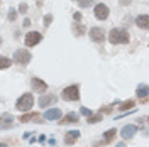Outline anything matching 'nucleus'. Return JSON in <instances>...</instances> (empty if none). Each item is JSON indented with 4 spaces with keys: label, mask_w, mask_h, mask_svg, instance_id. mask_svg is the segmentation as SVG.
Segmentation results:
<instances>
[{
    "label": "nucleus",
    "mask_w": 149,
    "mask_h": 147,
    "mask_svg": "<svg viewBox=\"0 0 149 147\" xmlns=\"http://www.w3.org/2000/svg\"><path fill=\"white\" fill-rule=\"evenodd\" d=\"M109 41L112 44H127L130 41V36L125 29H112L109 34Z\"/></svg>",
    "instance_id": "nucleus-1"
},
{
    "label": "nucleus",
    "mask_w": 149,
    "mask_h": 147,
    "mask_svg": "<svg viewBox=\"0 0 149 147\" xmlns=\"http://www.w3.org/2000/svg\"><path fill=\"white\" fill-rule=\"evenodd\" d=\"M32 105H34V96H32V93H24V95L17 100L15 108L20 110V112H29L32 108Z\"/></svg>",
    "instance_id": "nucleus-2"
},
{
    "label": "nucleus",
    "mask_w": 149,
    "mask_h": 147,
    "mask_svg": "<svg viewBox=\"0 0 149 147\" xmlns=\"http://www.w3.org/2000/svg\"><path fill=\"white\" fill-rule=\"evenodd\" d=\"M61 98L66 101H76L80 100V88L78 85H71V86H66L63 93H61Z\"/></svg>",
    "instance_id": "nucleus-3"
},
{
    "label": "nucleus",
    "mask_w": 149,
    "mask_h": 147,
    "mask_svg": "<svg viewBox=\"0 0 149 147\" xmlns=\"http://www.w3.org/2000/svg\"><path fill=\"white\" fill-rule=\"evenodd\" d=\"M32 59V56L29 51L26 49H17L15 53H14V61L19 63V64H29V61Z\"/></svg>",
    "instance_id": "nucleus-4"
},
{
    "label": "nucleus",
    "mask_w": 149,
    "mask_h": 147,
    "mask_svg": "<svg viewBox=\"0 0 149 147\" xmlns=\"http://www.w3.org/2000/svg\"><path fill=\"white\" fill-rule=\"evenodd\" d=\"M41 41H42V34H41V32H27L26 37H24V42H26L27 47L37 46Z\"/></svg>",
    "instance_id": "nucleus-5"
},
{
    "label": "nucleus",
    "mask_w": 149,
    "mask_h": 147,
    "mask_svg": "<svg viewBox=\"0 0 149 147\" xmlns=\"http://www.w3.org/2000/svg\"><path fill=\"white\" fill-rule=\"evenodd\" d=\"M93 15L98 19V20H105V19L109 17V7H107L105 3H98V5H95V9H93Z\"/></svg>",
    "instance_id": "nucleus-6"
},
{
    "label": "nucleus",
    "mask_w": 149,
    "mask_h": 147,
    "mask_svg": "<svg viewBox=\"0 0 149 147\" xmlns=\"http://www.w3.org/2000/svg\"><path fill=\"white\" fill-rule=\"evenodd\" d=\"M90 39H92L93 42H98V44H102L103 41H105V32H103V29L93 27L92 31H90Z\"/></svg>",
    "instance_id": "nucleus-7"
},
{
    "label": "nucleus",
    "mask_w": 149,
    "mask_h": 147,
    "mask_svg": "<svg viewBox=\"0 0 149 147\" xmlns=\"http://www.w3.org/2000/svg\"><path fill=\"white\" fill-rule=\"evenodd\" d=\"M31 86H32V90L36 93H44L47 90V85L42 80H39V78H32L31 80Z\"/></svg>",
    "instance_id": "nucleus-8"
},
{
    "label": "nucleus",
    "mask_w": 149,
    "mask_h": 147,
    "mask_svg": "<svg viewBox=\"0 0 149 147\" xmlns=\"http://www.w3.org/2000/svg\"><path fill=\"white\" fill-rule=\"evenodd\" d=\"M20 122L22 123H26V122H42V117L39 115V113H24V115H20Z\"/></svg>",
    "instance_id": "nucleus-9"
},
{
    "label": "nucleus",
    "mask_w": 149,
    "mask_h": 147,
    "mask_svg": "<svg viewBox=\"0 0 149 147\" xmlns=\"http://www.w3.org/2000/svg\"><path fill=\"white\" fill-rule=\"evenodd\" d=\"M78 139H80V132H78V130H70V132H66V135H65V144L71 146V144H74Z\"/></svg>",
    "instance_id": "nucleus-10"
},
{
    "label": "nucleus",
    "mask_w": 149,
    "mask_h": 147,
    "mask_svg": "<svg viewBox=\"0 0 149 147\" xmlns=\"http://www.w3.org/2000/svg\"><path fill=\"white\" fill-rule=\"evenodd\" d=\"M136 132H137V127L136 125H125L120 130V135H122V139H130V137H134Z\"/></svg>",
    "instance_id": "nucleus-11"
},
{
    "label": "nucleus",
    "mask_w": 149,
    "mask_h": 147,
    "mask_svg": "<svg viewBox=\"0 0 149 147\" xmlns=\"http://www.w3.org/2000/svg\"><path fill=\"white\" fill-rule=\"evenodd\" d=\"M71 32H73L74 37H81L86 32V27H85L83 24H80V22H74L73 26H71Z\"/></svg>",
    "instance_id": "nucleus-12"
},
{
    "label": "nucleus",
    "mask_w": 149,
    "mask_h": 147,
    "mask_svg": "<svg viewBox=\"0 0 149 147\" xmlns=\"http://www.w3.org/2000/svg\"><path fill=\"white\" fill-rule=\"evenodd\" d=\"M56 101V96L54 95H47V93H42V96L39 98V105L41 107H49L51 103Z\"/></svg>",
    "instance_id": "nucleus-13"
},
{
    "label": "nucleus",
    "mask_w": 149,
    "mask_h": 147,
    "mask_svg": "<svg viewBox=\"0 0 149 147\" xmlns=\"http://www.w3.org/2000/svg\"><path fill=\"white\" fill-rule=\"evenodd\" d=\"M136 26L141 27V29H148L149 27V17L146 15V14L137 15V17H136Z\"/></svg>",
    "instance_id": "nucleus-14"
},
{
    "label": "nucleus",
    "mask_w": 149,
    "mask_h": 147,
    "mask_svg": "<svg viewBox=\"0 0 149 147\" xmlns=\"http://www.w3.org/2000/svg\"><path fill=\"white\" fill-rule=\"evenodd\" d=\"M44 119L46 120H59L61 119V110L59 108H51L44 113Z\"/></svg>",
    "instance_id": "nucleus-15"
},
{
    "label": "nucleus",
    "mask_w": 149,
    "mask_h": 147,
    "mask_svg": "<svg viewBox=\"0 0 149 147\" xmlns=\"http://www.w3.org/2000/svg\"><path fill=\"white\" fill-rule=\"evenodd\" d=\"M76 122H78V115H76V113H68L63 120H59L61 125H63V123H76Z\"/></svg>",
    "instance_id": "nucleus-16"
},
{
    "label": "nucleus",
    "mask_w": 149,
    "mask_h": 147,
    "mask_svg": "<svg viewBox=\"0 0 149 147\" xmlns=\"http://www.w3.org/2000/svg\"><path fill=\"white\" fill-rule=\"evenodd\" d=\"M137 96L142 101H146V96H148V86L146 85H139L137 86Z\"/></svg>",
    "instance_id": "nucleus-17"
},
{
    "label": "nucleus",
    "mask_w": 149,
    "mask_h": 147,
    "mask_svg": "<svg viewBox=\"0 0 149 147\" xmlns=\"http://www.w3.org/2000/svg\"><path fill=\"white\" fill-rule=\"evenodd\" d=\"M12 66V61H10L9 58H5V56H0V69H7Z\"/></svg>",
    "instance_id": "nucleus-18"
},
{
    "label": "nucleus",
    "mask_w": 149,
    "mask_h": 147,
    "mask_svg": "<svg viewBox=\"0 0 149 147\" xmlns=\"http://www.w3.org/2000/svg\"><path fill=\"white\" fill-rule=\"evenodd\" d=\"M115 135H117V130H115V129H109L107 132H105V135H103V137H105V142H110V140H113V139H115Z\"/></svg>",
    "instance_id": "nucleus-19"
},
{
    "label": "nucleus",
    "mask_w": 149,
    "mask_h": 147,
    "mask_svg": "<svg viewBox=\"0 0 149 147\" xmlns=\"http://www.w3.org/2000/svg\"><path fill=\"white\" fill-rule=\"evenodd\" d=\"M134 105H136V103H134V100H127V101H124V103H122L119 108H120L122 112H125V110H130Z\"/></svg>",
    "instance_id": "nucleus-20"
},
{
    "label": "nucleus",
    "mask_w": 149,
    "mask_h": 147,
    "mask_svg": "<svg viewBox=\"0 0 149 147\" xmlns=\"http://www.w3.org/2000/svg\"><path fill=\"white\" fill-rule=\"evenodd\" d=\"M97 122H102V113H97V115H88V123H97Z\"/></svg>",
    "instance_id": "nucleus-21"
},
{
    "label": "nucleus",
    "mask_w": 149,
    "mask_h": 147,
    "mask_svg": "<svg viewBox=\"0 0 149 147\" xmlns=\"http://www.w3.org/2000/svg\"><path fill=\"white\" fill-rule=\"evenodd\" d=\"M78 3H80V7H83V9H86V7H90V5H93V0H78Z\"/></svg>",
    "instance_id": "nucleus-22"
},
{
    "label": "nucleus",
    "mask_w": 149,
    "mask_h": 147,
    "mask_svg": "<svg viewBox=\"0 0 149 147\" xmlns=\"http://www.w3.org/2000/svg\"><path fill=\"white\" fill-rule=\"evenodd\" d=\"M15 19H17V10H15V9H10L9 10V20H10V22H14Z\"/></svg>",
    "instance_id": "nucleus-23"
},
{
    "label": "nucleus",
    "mask_w": 149,
    "mask_h": 147,
    "mask_svg": "<svg viewBox=\"0 0 149 147\" xmlns=\"http://www.w3.org/2000/svg\"><path fill=\"white\" fill-rule=\"evenodd\" d=\"M19 12L26 14V12H27V3H20V5H19Z\"/></svg>",
    "instance_id": "nucleus-24"
},
{
    "label": "nucleus",
    "mask_w": 149,
    "mask_h": 147,
    "mask_svg": "<svg viewBox=\"0 0 149 147\" xmlns=\"http://www.w3.org/2000/svg\"><path fill=\"white\" fill-rule=\"evenodd\" d=\"M51 20H53V15H49V14H47L46 17H44V26H49V24H51Z\"/></svg>",
    "instance_id": "nucleus-25"
},
{
    "label": "nucleus",
    "mask_w": 149,
    "mask_h": 147,
    "mask_svg": "<svg viewBox=\"0 0 149 147\" xmlns=\"http://www.w3.org/2000/svg\"><path fill=\"white\" fill-rule=\"evenodd\" d=\"M73 19L76 20V22H78V20H81V14H80V12H74V14H73Z\"/></svg>",
    "instance_id": "nucleus-26"
},
{
    "label": "nucleus",
    "mask_w": 149,
    "mask_h": 147,
    "mask_svg": "<svg viewBox=\"0 0 149 147\" xmlns=\"http://www.w3.org/2000/svg\"><path fill=\"white\" fill-rule=\"evenodd\" d=\"M80 113H81V115H92V112L88 110V108H81V110H80Z\"/></svg>",
    "instance_id": "nucleus-27"
},
{
    "label": "nucleus",
    "mask_w": 149,
    "mask_h": 147,
    "mask_svg": "<svg viewBox=\"0 0 149 147\" xmlns=\"http://www.w3.org/2000/svg\"><path fill=\"white\" fill-rule=\"evenodd\" d=\"M102 112H105V113H110V112H112V107H105V108H102Z\"/></svg>",
    "instance_id": "nucleus-28"
},
{
    "label": "nucleus",
    "mask_w": 149,
    "mask_h": 147,
    "mask_svg": "<svg viewBox=\"0 0 149 147\" xmlns=\"http://www.w3.org/2000/svg\"><path fill=\"white\" fill-rule=\"evenodd\" d=\"M29 26H31V19H26L24 20V27H29Z\"/></svg>",
    "instance_id": "nucleus-29"
},
{
    "label": "nucleus",
    "mask_w": 149,
    "mask_h": 147,
    "mask_svg": "<svg viewBox=\"0 0 149 147\" xmlns=\"http://www.w3.org/2000/svg\"><path fill=\"white\" fill-rule=\"evenodd\" d=\"M132 0H120V5H129Z\"/></svg>",
    "instance_id": "nucleus-30"
},
{
    "label": "nucleus",
    "mask_w": 149,
    "mask_h": 147,
    "mask_svg": "<svg viewBox=\"0 0 149 147\" xmlns=\"http://www.w3.org/2000/svg\"><path fill=\"white\" fill-rule=\"evenodd\" d=\"M117 147H127V146H125L124 142H120V144H117Z\"/></svg>",
    "instance_id": "nucleus-31"
},
{
    "label": "nucleus",
    "mask_w": 149,
    "mask_h": 147,
    "mask_svg": "<svg viewBox=\"0 0 149 147\" xmlns=\"http://www.w3.org/2000/svg\"><path fill=\"white\" fill-rule=\"evenodd\" d=\"M0 147H7V146H5V144H0Z\"/></svg>",
    "instance_id": "nucleus-32"
},
{
    "label": "nucleus",
    "mask_w": 149,
    "mask_h": 147,
    "mask_svg": "<svg viewBox=\"0 0 149 147\" xmlns=\"http://www.w3.org/2000/svg\"><path fill=\"white\" fill-rule=\"evenodd\" d=\"M0 125H3V123H2V119H0ZM3 127H5V125H3Z\"/></svg>",
    "instance_id": "nucleus-33"
},
{
    "label": "nucleus",
    "mask_w": 149,
    "mask_h": 147,
    "mask_svg": "<svg viewBox=\"0 0 149 147\" xmlns=\"http://www.w3.org/2000/svg\"><path fill=\"white\" fill-rule=\"evenodd\" d=\"M0 44H2V37H0Z\"/></svg>",
    "instance_id": "nucleus-34"
}]
</instances>
